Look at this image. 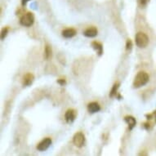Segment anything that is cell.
<instances>
[{"label": "cell", "mask_w": 156, "mask_h": 156, "mask_svg": "<svg viewBox=\"0 0 156 156\" xmlns=\"http://www.w3.org/2000/svg\"><path fill=\"white\" fill-rule=\"evenodd\" d=\"M149 79H150V77H149V74L146 72L140 71L136 75L134 80H133V83H132L133 88H141L142 86H145L149 82Z\"/></svg>", "instance_id": "6da1fadb"}, {"label": "cell", "mask_w": 156, "mask_h": 156, "mask_svg": "<svg viewBox=\"0 0 156 156\" xmlns=\"http://www.w3.org/2000/svg\"><path fill=\"white\" fill-rule=\"evenodd\" d=\"M135 40H136L137 46L140 48H145L149 43V37L143 32H138L137 34H136Z\"/></svg>", "instance_id": "7a4b0ae2"}, {"label": "cell", "mask_w": 156, "mask_h": 156, "mask_svg": "<svg viewBox=\"0 0 156 156\" xmlns=\"http://www.w3.org/2000/svg\"><path fill=\"white\" fill-rule=\"evenodd\" d=\"M34 22V16L32 12H26L20 19V23L25 27H30Z\"/></svg>", "instance_id": "3957f363"}, {"label": "cell", "mask_w": 156, "mask_h": 156, "mask_svg": "<svg viewBox=\"0 0 156 156\" xmlns=\"http://www.w3.org/2000/svg\"><path fill=\"white\" fill-rule=\"evenodd\" d=\"M73 143L75 146L81 148L85 143V136L82 132H76L73 137Z\"/></svg>", "instance_id": "277c9868"}, {"label": "cell", "mask_w": 156, "mask_h": 156, "mask_svg": "<svg viewBox=\"0 0 156 156\" xmlns=\"http://www.w3.org/2000/svg\"><path fill=\"white\" fill-rule=\"evenodd\" d=\"M51 145H52V139L49 137L44 138L38 144L37 150H39V151H44V150H48Z\"/></svg>", "instance_id": "5b68a950"}, {"label": "cell", "mask_w": 156, "mask_h": 156, "mask_svg": "<svg viewBox=\"0 0 156 156\" xmlns=\"http://www.w3.org/2000/svg\"><path fill=\"white\" fill-rule=\"evenodd\" d=\"M76 111L74 109H69V110H66V112L65 114V121L68 123H73L76 118Z\"/></svg>", "instance_id": "8992f818"}, {"label": "cell", "mask_w": 156, "mask_h": 156, "mask_svg": "<svg viewBox=\"0 0 156 156\" xmlns=\"http://www.w3.org/2000/svg\"><path fill=\"white\" fill-rule=\"evenodd\" d=\"M34 80V76L33 74L27 73L25 74L22 79V85L24 87H29L30 86Z\"/></svg>", "instance_id": "52a82bcc"}, {"label": "cell", "mask_w": 156, "mask_h": 156, "mask_svg": "<svg viewBox=\"0 0 156 156\" xmlns=\"http://www.w3.org/2000/svg\"><path fill=\"white\" fill-rule=\"evenodd\" d=\"M88 110L89 113L91 114H95L99 112L101 110V105H99V103L93 101V102H90L88 105Z\"/></svg>", "instance_id": "ba28073f"}, {"label": "cell", "mask_w": 156, "mask_h": 156, "mask_svg": "<svg viewBox=\"0 0 156 156\" xmlns=\"http://www.w3.org/2000/svg\"><path fill=\"white\" fill-rule=\"evenodd\" d=\"M98 30L94 26H92V27H89L88 29H86L84 32H83V34L84 36L88 37V38H94L97 35Z\"/></svg>", "instance_id": "9c48e42d"}, {"label": "cell", "mask_w": 156, "mask_h": 156, "mask_svg": "<svg viewBox=\"0 0 156 156\" xmlns=\"http://www.w3.org/2000/svg\"><path fill=\"white\" fill-rule=\"evenodd\" d=\"M124 121L129 124V130H132L133 128L136 126V123H137L136 119L132 115H127V116L124 117Z\"/></svg>", "instance_id": "30bf717a"}, {"label": "cell", "mask_w": 156, "mask_h": 156, "mask_svg": "<svg viewBox=\"0 0 156 156\" xmlns=\"http://www.w3.org/2000/svg\"><path fill=\"white\" fill-rule=\"evenodd\" d=\"M76 30L73 28H68L62 31V36L65 39H71L76 34Z\"/></svg>", "instance_id": "8fae6325"}, {"label": "cell", "mask_w": 156, "mask_h": 156, "mask_svg": "<svg viewBox=\"0 0 156 156\" xmlns=\"http://www.w3.org/2000/svg\"><path fill=\"white\" fill-rule=\"evenodd\" d=\"M92 47L94 50L97 51L98 56H101L103 54V45L99 42L97 41H93L92 43Z\"/></svg>", "instance_id": "7c38bea8"}, {"label": "cell", "mask_w": 156, "mask_h": 156, "mask_svg": "<svg viewBox=\"0 0 156 156\" xmlns=\"http://www.w3.org/2000/svg\"><path fill=\"white\" fill-rule=\"evenodd\" d=\"M52 48L49 46L48 44H47L45 46V49H44V57L46 60H49L52 57Z\"/></svg>", "instance_id": "4fadbf2b"}, {"label": "cell", "mask_w": 156, "mask_h": 156, "mask_svg": "<svg viewBox=\"0 0 156 156\" xmlns=\"http://www.w3.org/2000/svg\"><path fill=\"white\" fill-rule=\"evenodd\" d=\"M120 88V83H115L113 85L112 87V88H111V91L110 92V97H116L117 95V91H118V89Z\"/></svg>", "instance_id": "5bb4252c"}, {"label": "cell", "mask_w": 156, "mask_h": 156, "mask_svg": "<svg viewBox=\"0 0 156 156\" xmlns=\"http://www.w3.org/2000/svg\"><path fill=\"white\" fill-rule=\"evenodd\" d=\"M8 30H9V28L8 27H4L2 30V32H1V39H4L5 37L8 34Z\"/></svg>", "instance_id": "9a60e30c"}, {"label": "cell", "mask_w": 156, "mask_h": 156, "mask_svg": "<svg viewBox=\"0 0 156 156\" xmlns=\"http://www.w3.org/2000/svg\"><path fill=\"white\" fill-rule=\"evenodd\" d=\"M132 48V40L129 39H127V42H126V50H131Z\"/></svg>", "instance_id": "2e32d148"}, {"label": "cell", "mask_w": 156, "mask_h": 156, "mask_svg": "<svg viewBox=\"0 0 156 156\" xmlns=\"http://www.w3.org/2000/svg\"><path fill=\"white\" fill-rule=\"evenodd\" d=\"M149 2V0H138V3L141 5V7H144L146 5L147 3Z\"/></svg>", "instance_id": "e0dca14e"}, {"label": "cell", "mask_w": 156, "mask_h": 156, "mask_svg": "<svg viewBox=\"0 0 156 156\" xmlns=\"http://www.w3.org/2000/svg\"><path fill=\"white\" fill-rule=\"evenodd\" d=\"M57 83H58L60 85L64 86L66 84V80L65 79H59L57 80Z\"/></svg>", "instance_id": "ac0fdd59"}, {"label": "cell", "mask_w": 156, "mask_h": 156, "mask_svg": "<svg viewBox=\"0 0 156 156\" xmlns=\"http://www.w3.org/2000/svg\"><path fill=\"white\" fill-rule=\"evenodd\" d=\"M29 1H30V0H22V6H25V4H26L28 2H29Z\"/></svg>", "instance_id": "d6986e66"}]
</instances>
